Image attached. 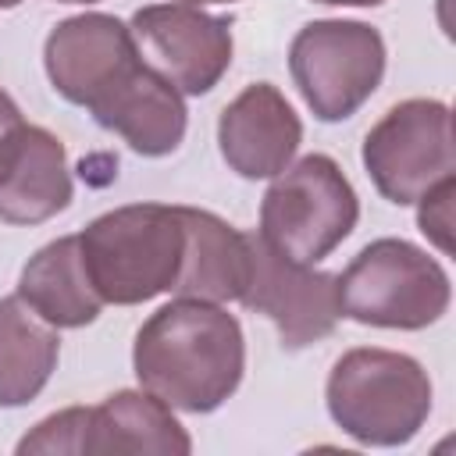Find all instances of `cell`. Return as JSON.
I'll return each instance as SVG.
<instances>
[{"mask_svg": "<svg viewBox=\"0 0 456 456\" xmlns=\"http://www.w3.org/2000/svg\"><path fill=\"white\" fill-rule=\"evenodd\" d=\"M342 317L367 328L420 331L449 310L452 281L445 267L406 239L367 242L342 274H335Z\"/></svg>", "mask_w": 456, "mask_h": 456, "instance_id": "cell-4", "label": "cell"}, {"mask_svg": "<svg viewBox=\"0 0 456 456\" xmlns=\"http://www.w3.org/2000/svg\"><path fill=\"white\" fill-rule=\"evenodd\" d=\"M25 132H28V121L21 118V110H18V103L11 100V93L0 89V178L7 175L11 160L18 157Z\"/></svg>", "mask_w": 456, "mask_h": 456, "instance_id": "cell-20", "label": "cell"}, {"mask_svg": "<svg viewBox=\"0 0 456 456\" xmlns=\"http://www.w3.org/2000/svg\"><path fill=\"white\" fill-rule=\"evenodd\" d=\"M71 171L64 142L43 128L28 125L18 157L0 178V221L7 224H43L68 210L71 203Z\"/></svg>", "mask_w": 456, "mask_h": 456, "instance_id": "cell-16", "label": "cell"}, {"mask_svg": "<svg viewBox=\"0 0 456 456\" xmlns=\"http://www.w3.org/2000/svg\"><path fill=\"white\" fill-rule=\"evenodd\" d=\"M178 214L185 228V253L171 292L207 303L242 299L253 274V235L239 232L214 210L178 207Z\"/></svg>", "mask_w": 456, "mask_h": 456, "instance_id": "cell-13", "label": "cell"}, {"mask_svg": "<svg viewBox=\"0 0 456 456\" xmlns=\"http://www.w3.org/2000/svg\"><path fill=\"white\" fill-rule=\"evenodd\" d=\"M139 57L182 96L210 93L232 68V25L192 4H150L128 21Z\"/></svg>", "mask_w": 456, "mask_h": 456, "instance_id": "cell-8", "label": "cell"}, {"mask_svg": "<svg viewBox=\"0 0 456 456\" xmlns=\"http://www.w3.org/2000/svg\"><path fill=\"white\" fill-rule=\"evenodd\" d=\"M132 370L171 410L214 413L235 395L246 370L242 324L221 303L178 296L135 331Z\"/></svg>", "mask_w": 456, "mask_h": 456, "instance_id": "cell-1", "label": "cell"}, {"mask_svg": "<svg viewBox=\"0 0 456 456\" xmlns=\"http://www.w3.org/2000/svg\"><path fill=\"white\" fill-rule=\"evenodd\" d=\"M246 310L264 314L285 349H303L328 338L342 317L335 274L285 260L253 235V274L239 299Z\"/></svg>", "mask_w": 456, "mask_h": 456, "instance_id": "cell-9", "label": "cell"}, {"mask_svg": "<svg viewBox=\"0 0 456 456\" xmlns=\"http://www.w3.org/2000/svg\"><path fill=\"white\" fill-rule=\"evenodd\" d=\"M317 4H328V7H378L385 0H317Z\"/></svg>", "mask_w": 456, "mask_h": 456, "instance_id": "cell-21", "label": "cell"}, {"mask_svg": "<svg viewBox=\"0 0 456 456\" xmlns=\"http://www.w3.org/2000/svg\"><path fill=\"white\" fill-rule=\"evenodd\" d=\"M93 121L114 135H121L142 157H167L182 146L189 110L182 93L157 75L146 61H139L128 75H121L93 107Z\"/></svg>", "mask_w": 456, "mask_h": 456, "instance_id": "cell-12", "label": "cell"}, {"mask_svg": "<svg viewBox=\"0 0 456 456\" xmlns=\"http://www.w3.org/2000/svg\"><path fill=\"white\" fill-rule=\"evenodd\" d=\"M289 75L317 121H346L385 78V39L367 21H306L292 36Z\"/></svg>", "mask_w": 456, "mask_h": 456, "instance_id": "cell-6", "label": "cell"}, {"mask_svg": "<svg viewBox=\"0 0 456 456\" xmlns=\"http://www.w3.org/2000/svg\"><path fill=\"white\" fill-rule=\"evenodd\" d=\"M360 200L328 153H306L274 175L260 200V242L285 260L321 264L356 228Z\"/></svg>", "mask_w": 456, "mask_h": 456, "instance_id": "cell-5", "label": "cell"}, {"mask_svg": "<svg viewBox=\"0 0 456 456\" xmlns=\"http://www.w3.org/2000/svg\"><path fill=\"white\" fill-rule=\"evenodd\" d=\"M86 452L185 456L192 452V438L164 399L146 388H121L100 406H89Z\"/></svg>", "mask_w": 456, "mask_h": 456, "instance_id": "cell-14", "label": "cell"}, {"mask_svg": "<svg viewBox=\"0 0 456 456\" xmlns=\"http://www.w3.org/2000/svg\"><path fill=\"white\" fill-rule=\"evenodd\" d=\"M363 167L374 189L395 203L410 207L428 189L456 178V142L452 110L442 100H403L381 114V121L363 139Z\"/></svg>", "mask_w": 456, "mask_h": 456, "instance_id": "cell-7", "label": "cell"}, {"mask_svg": "<svg viewBox=\"0 0 456 456\" xmlns=\"http://www.w3.org/2000/svg\"><path fill=\"white\" fill-rule=\"evenodd\" d=\"M303 142V121L271 82L246 86L217 118V146L239 178H274Z\"/></svg>", "mask_w": 456, "mask_h": 456, "instance_id": "cell-11", "label": "cell"}, {"mask_svg": "<svg viewBox=\"0 0 456 456\" xmlns=\"http://www.w3.org/2000/svg\"><path fill=\"white\" fill-rule=\"evenodd\" d=\"M431 399L435 388L420 360L378 346L342 353L324 385L335 428L374 449L413 442L431 417Z\"/></svg>", "mask_w": 456, "mask_h": 456, "instance_id": "cell-3", "label": "cell"}, {"mask_svg": "<svg viewBox=\"0 0 456 456\" xmlns=\"http://www.w3.org/2000/svg\"><path fill=\"white\" fill-rule=\"evenodd\" d=\"M57 4H100V0H57Z\"/></svg>", "mask_w": 456, "mask_h": 456, "instance_id": "cell-24", "label": "cell"}, {"mask_svg": "<svg viewBox=\"0 0 456 456\" xmlns=\"http://www.w3.org/2000/svg\"><path fill=\"white\" fill-rule=\"evenodd\" d=\"M14 296L28 310H36L46 324H53L57 331L86 328L103 310V299L86 274L78 235H61L53 242H46L43 249H36L28 256V264L21 267Z\"/></svg>", "mask_w": 456, "mask_h": 456, "instance_id": "cell-15", "label": "cell"}, {"mask_svg": "<svg viewBox=\"0 0 456 456\" xmlns=\"http://www.w3.org/2000/svg\"><path fill=\"white\" fill-rule=\"evenodd\" d=\"M452 196L456 178H445L417 200V224L442 253H452Z\"/></svg>", "mask_w": 456, "mask_h": 456, "instance_id": "cell-19", "label": "cell"}, {"mask_svg": "<svg viewBox=\"0 0 456 456\" xmlns=\"http://www.w3.org/2000/svg\"><path fill=\"white\" fill-rule=\"evenodd\" d=\"M86 424H89V406H68V410H57L50 417H43L18 445L14 452L18 456H28V452H71V456H82L86 452Z\"/></svg>", "mask_w": 456, "mask_h": 456, "instance_id": "cell-18", "label": "cell"}, {"mask_svg": "<svg viewBox=\"0 0 456 456\" xmlns=\"http://www.w3.org/2000/svg\"><path fill=\"white\" fill-rule=\"evenodd\" d=\"M178 4H192V7H203V4H235V0H178Z\"/></svg>", "mask_w": 456, "mask_h": 456, "instance_id": "cell-22", "label": "cell"}, {"mask_svg": "<svg viewBox=\"0 0 456 456\" xmlns=\"http://www.w3.org/2000/svg\"><path fill=\"white\" fill-rule=\"evenodd\" d=\"M61 360V335L18 296L0 299V406H28Z\"/></svg>", "mask_w": 456, "mask_h": 456, "instance_id": "cell-17", "label": "cell"}, {"mask_svg": "<svg viewBox=\"0 0 456 456\" xmlns=\"http://www.w3.org/2000/svg\"><path fill=\"white\" fill-rule=\"evenodd\" d=\"M21 0H0V11H11V7H18Z\"/></svg>", "mask_w": 456, "mask_h": 456, "instance_id": "cell-23", "label": "cell"}, {"mask_svg": "<svg viewBox=\"0 0 456 456\" xmlns=\"http://www.w3.org/2000/svg\"><path fill=\"white\" fill-rule=\"evenodd\" d=\"M78 249L86 274L103 303H150L160 292H171L182 271V214L167 203L114 207L78 232Z\"/></svg>", "mask_w": 456, "mask_h": 456, "instance_id": "cell-2", "label": "cell"}, {"mask_svg": "<svg viewBox=\"0 0 456 456\" xmlns=\"http://www.w3.org/2000/svg\"><path fill=\"white\" fill-rule=\"evenodd\" d=\"M132 28L103 11L64 18L43 43V64L50 86L75 107H93L121 75L139 64Z\"/></svg>", "mask_w": 456, "mask_h": 456, "instance_id": "cell-10", "label": "cell"}]
</instances>
